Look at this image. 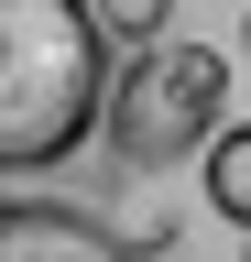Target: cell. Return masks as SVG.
<instances>
[{
	"mask_svg": "<svg viewBox=\"0 0 251 262\" xmlns=\"http://www.w3.org/2000/svg\"><path fill=\"white\" fill-rule=\"evenodd\" d=\"M109 33L87 0H0V175H55L109 131Z\"/></svg>",
	"mask_w": 251,
	"mask_h": 262,
	"instance_id": "6da1fadb",
	"label": "cell"
},
{
	"mask_svg": "<svg viewBox=\"0 0 251 262\" xmlns=\"http://www.w3.org/2000/svg\"><path fill=\"white\" fill-rule=\"evenodd\" d=\"M218 131H230V55L197 44V33H175V44H153V55L120 66L99 142L131 164V175H164V164H186V153L208 164Z\"/></svg>",
	"mask_w": 251,
	"mask_h": 262,
	"instance_id": "7a4b0ae2",
	"label": "cell"
},
{
	"mask_svg": "<svg viewBox=\"0 0 251 262\" xmlns=\"http://www.w3.org/2000/svg\"><path fill=\"white\" fill-rule=\"evenodd\" d=\"M0 262H142V241L77 196H0Z\"/></svg>",
	"mask_w": 251,
	"mask_h": 262,
	"instance_id": "3957f363",
	"label": "cell"
},
{
	"mask_svg": "<svg viewBox=\"0 0 251 262\" xmlns=\"http://www.w3.org/2000/svg\"><path fill=\"white\" fill-rule=\"evenodd\" d=\"M197 175H208V208L230 219V229H251V120H230V131H218Z\"/></svg>",
	"mask_w": 251,
	"mask_h": 262,
	"instance_id": "277c9868",
	"label": "cell"
},
{
	"mask_svg": "<svg viewBox=\"0 0 251 262\" xmlns=\"http://www.w3.org/2000/svg\"><path fill=\"white\" fill-rule=\"evenodd\" d=\"M109 33V55H153V44H175V0H87Z\"/></svg>",
	"mask_w": 251,
	"mask_h": 262,
	"instance_id": "5b68a950",
	"label": "cell"
},
{
	"mask_svg": "<svg viewBox=\"0 0 251 262\" xmlns=\"http://www.w3.org/2000/svg\"><path fill=\"white\" fill-rule=\"evenodd\" d=\"M240 44H251V22H240Z\"/></svg>",
	"mask_w": 251,
	"mask_h": 262,
	"instance_id": "8992f818",
	"label": "cell"
}]
</instances>
